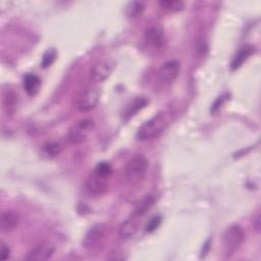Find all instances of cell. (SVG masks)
Segmentation results:
<instances>
[{
    "label": "cell",
    "instance_id": "cell-20",
    "mask_svg": "<svg viewBox=\"0 0 261 261\" xmlns=\"http://www.w3.org/2000/svg\"><path fill=\"white\" fill-rule=\"evenodd\" d=\"M144 10V3L141 1H132L125 7V14L129 18L138 17Z\"/></svg>",
    "mask_w": 261,
    "mask_h": 261
},
{
    "label": "cell",
    "instance_id": "cell-21",
    "mask_svg": "<svg viewBox=\"0 0 261 261\" xmlns=\"http://www.w3.org/2000/svg\"><path fill=\"white\" fill-rule=\"evenodd\" d=\"M93 172H95L96 174H98L100 176L109 178V176L112 173V168L109 165V163H107V162H100L99 164L96 165V167L93 170Z\"/></svg>",
    "mask_w": 261,
    "mask_h": 261
},
{
    "label": "cell",
    "instance_id": "cell-4",
    "mask_svg": "<svg viewBox=\"0 0 261 261\" xmlns=\"http://www.w3.org/2000/svg\"><path fill=\"white\" fill-rule=\"evenodd\" d=\"M244 240L245 231L240 225L233 224L229 226L223 234V244L226 254H232L241 246Z\"/></svg>",
    "mask_w": 261,
    "mask_h": 261
},
{
    "label": "cell",
    "instance_id": "cell-13",
    "mask_svg": "<svg viewBox=\"0 0 261 261\" xmlns=\"http://www.w3.org/2000/svg\"><path fill=\"white\" fill-rule=\"evenodd\" d=\"M19 222L18 213L13 210H5L0 216V228L3 232H9L16 228Z\"/></svg>",
    "mask_w": 261,
    "mask_h": 261
},
{
    "label": "cell",
    "instance_id": "cell-14",
    "mask_svg": "<svg viewBox=\"0 0 261 261\" xmlns=\"http://www.w3.org/2000/svg\"><path fill=\"white\" fill-rule=\"evenodd\" d=\"M254 53V47L252 45H245L239 49V51L234 54L230 62V68L232 70L238 69L242 66V64Z\"/></svg>",
    "mask_w": 261,
    "mask_h": 261
},
{
    "label": "cell",
    "instance_id": "cell-15",
    "mask_svg": "<svg viewBox=\"0 0 261 261\" xmlns=\"http://www.w3.org/2000/svg\"><path fill=\"white\" fill-rule=\"evenodd\" d=\"M41 86L40 77L35 73H28L23 77V88L28 95L34 96L38 93Z\"/></svg>",
    "mask_w": 261,
    "mask_h": 261
},
{
    "label": "cell",
    "instance_id": "cell-24",
    "mask_svg": "<svg viewBox=\"0 0 261 261\" xmlns=\"http://www.w3.org/2000/svg\"><path fill=\"white\" fill-rule=\"evenodd\" d=\"M10 256V248L7 244H5L4 242H1V246H0V259L2 261L7 260Z\"/></svg>",
    "mask_w": 261,
    "mask_h": 261
},
{
    "label": "cell",
    "instance_id": "cell-12",
    "mask_svg": "<svg viewBox=\"0 0 261 261\" xmlns=\"http://www.w3.org/2000/svg\"><path fill=\"white\" fill-rule=\"evenodd\" d=\"M86 189L90 194L94 196L103 195L108 190V178L93 172L86 181Z\"/></svg>",
    "mask_w": 261,
    "mask_h": 261
},
{
    "label": "cell",
    "instance_id": "cell-23",
    "mask_svg": "<svg viewBox=\"0 0 261 261\" xmlns=\"http://www.w3.org/2000/svg\"><path fill=\"white\" fill-rule=\"evenodd\" d=\"M160 223H161V217L160 216L156 215V216L152 217L146 225V231L147 232H153L154 230L157 229V227L160 225Z\"/></svg>",
    "mask_w": 261,
    "mask_h": 261
},
{
    "label": "cell",
    "instance_id": "cell-17",
    "mask_svg": "<svg viewBox=\"0 0 261 261\" xmlns=\"http://www.w3.org/2000/svg\"><path fill=\"white\" fill-rule=\"evenodd\" d=\"M62 151V146L58 142H47L45 143L40 150L42 157L51 159L58 156Z\"/></svg>",
    "mask_w": 261,
    "mask_h": 261
},
{
    "label": "cell",
    "instance_id": "cell-7",
    "mask_svg": "<svg viewBox=\"0 0 261 261\" xmlns=\"http://www.w3.org/2000/svg\"><path fill=\"white\" fill-rule=\"evenodd\" d=\"M179 62L177 60H169L163 63L158 71H157V79L162 85H169L171 84L179 73Z\"/></svg>",
    "mask_w": 261,
    "mask_h": 261
},
{
    "label": "cell",
    "instance_id": "cell-25",
    "mask_svg": "<svg viewBox=\"0 0 261 261\" xmlns=\"http://www.w3.org/2000/svg\"><path fill=\"white\" fill-rule=\"evenodd\" d=\"M225 98H226V95H221L220 97H218L211 107V112H215L217 109H219V107H221V105L224 103Z\"/></svg>",
    "mask_w": 261,
    "mask_h": 261
},
{
    "label": "cell",
    "instance_id": "cell-8",
    "mask_svg": "<svg viewBox=\"0 0 261 261\" xmlns=\"http://www.w3.org/2000/svg\"><path fill=\"white\" fill-rule=\"evenodd\" d=\"M144 40L152 48L161 49L166 42L164 30L158 24H152L145 30Z\"/></svg>",
    "mask_w": 261,
    "mask_h": 261
},
{
    "label": "cell",
    "instance_id": "cell-22",
    "mask_svg": "<svg viewBox=\"0 0 261 261\" xmlns=\"http://www.w3.org/2000/svg\"><path fill=\"white\" fill-rule=\"evenodd\" d=\"M56 56H57V53L55 51L54 48H51V49H48L44 54H43V57H42V66L44 68L50 66L54 60L56 59Z\"/></svg>",
    "mask_w": 261,
    "mask_h": 261
},
{
    "label": "cell",
    "instance_id": "cell-2",
    "mask_svg": "<svg viewBox=\"0 0 261 261\" xmlns=\"http://www.w3.org/2000/svg\"><path fill=\"white\" fill-rule=\"evenodd\" d=\"M149 168L148 159L142 155L137 154L133 156L126 163L124 169V176L127 182L130 185H137L145 177L147 170Z\"/></svg>",
    "mask_w": 261,
    "mask_h": 261
},
{
    "label": "cell",
    "instance_id": "cell-10",
    "mask_svg": "<svg viewBox=\"0 0 261 261\" xmlns=\"http://www.w3.org/2000/svg\"><path fill=\"white\" fill-rule=\"evenodd\" d=\"M141 217L142 216L140 214L134 212L132 216L126 218L118 228L119 238L122 240H129L130 238H133L140 226Z\"/></svg>",
    "mask_w": 261,
    "mask_h": 261
},
{
    "label": "cell",
    "instance_id": "cell-3",
    "mask_svg": "<svg viewBox=\"0 0 261 261\" xmlns=\"http://www.w3.org/2000/svg\"><path fill=\"white\" fill-rule=\"evenodd\" d=\"M95 123L91 118H83L74 122L68 129L67 141L70 144L77 145L85 142L93 132Z\"/></svg>",
    "mask_w": 261,
    "mask_h": 261
},
{
    "label": "cell",
    "instance_id": "cell-11",
    "mask_svg": "<svg viewBox=\"0 0 261 261\" xmlns=\"http://www.w3.org/2000/svg\"><path fill=\"white\" fill-rule=\"evenodd\" d=\"M112 71V66L107 60H101L96 62L90 69V80L94 84H100L107 80Z\"/></svg>",
    "mask_w": 261,
    "mask_h": 261
},
{
    "label": "cell",
    "instance_id": "cell-19",
    "mask_svg": "<svg viewBox=\"0 0 261 261\" xmlns=\"http://www.w3.org/2000/svg\"><path fill=\"white\" fill-rule=\"evenodd\" d=\"M159 6L169 12H178L184 9L185 3L181 0H161Z\"/></svg>",
    "mask_w": 261,
    "mask_h": 261
},
{
    "label": "cell",
    "instance_id": "cell-5",
    "mask_svg": "<svg viewBox=\"0 0 261 261\" xmlns=\"http://www.w3.org/2000/svg\"><path fill=\"white\" fill-rule=\"evenodd\" d=\"M101 89L97 86H90L83 90L77 98V108L81 111L92 110L99 102Z\"/></svg>",
    "mask_w": 261,
    "mask_h": 261
},
{
    "label": "cell",
    "instance_id": "cell-6",
    "mask_svg": "<svg viewBox=\"0 0 261 261\" xmlns=\"http://www.w3.org/2000/svg\"><path fill=\"white\" fill-rule=\"evenodd\" d=\"M107 227L103 223H96L93 226H91L87 232L85 233L83 245L86 249L92 250L98 247V245L102 242L106 234Z\"/></svg>",
    "mask_w": 261,
    "mask_h": 261
},
{
    "label": "cell",
    "instance_id": "cell-1",
    "mask_svg": "<svg viewBox=\"0 0 261 261\" xmlns=\"http://www.w3.org/2000/svg\"><path fill=\"white\" fill-rule=\"evenodd\" d=\"M170 122V115L168 112H158L145 122H143L137 132V139L140 141H147L154 139L161 135Z\"/></svg>",
    "mask_w": 261,
    "mask_h": 261
},
{
    "label": "cell",
    "instance_id": "cell-9",
    "mask_svg": "<svg viewBox=\"0 0 261 261\" xmlns=\"http://www.w3.org/2000/svg\"><path fill=\"white\" fill-rule=\"evenodd\" d=\"M55 252V247L52 243L45 241L36 245L33 249L30 250L25 256L27 260L31 261H45L50 259Z\"/></svg>",
    "mask_w": 261,
    "mask_h": 261
},
{
    "label": "cell",
    "instance_id": "cell-26",
    "mask_svg": "<svg viewBox=\"0 0 261 261\" xmlns=\"http://www.w3.org/2000/svg\"><path fill=\"white\" fill-rule=\"evenodd\" d=\"M253 224H254L256 230H259V229H260V216H259V214H257V215L255 216V218L253 219Z\"/></svg>",
    "mask_w": 261,
    "mask_h": 261
},
{
    "label": "cell",
    "instance_id": "cell-16",
    "mask_svg": "<svg viewBox=\"0 0 261 261\" xmlns=\"http://www.w3.org/2000/svg\"><path fill=\"white\" fill-rule=\"evenodd\" d=\"M17 107V95L12 90H6L3 94V108L7 115H12Z\"/></svg>",
    "mask_w": 261,
    "mask_h": 261
},
{
    "label": "cell",
    "instance_id": "cell-18",
    "mask_svg": "<svg viewBox=\"0 0 261 261\" xmlns=\"http://www.w3.org/2000/svg\"><path fill=\"white\" fill-rule=\"evenodd\" d=\"M147 104H148V100L145 97L136 98L125 109V112H124L125 119L134 116L138 111L143 109Z\"/></svg>",
    "mask_w": 261,
    "mask_h": 261
}]
</instances>
